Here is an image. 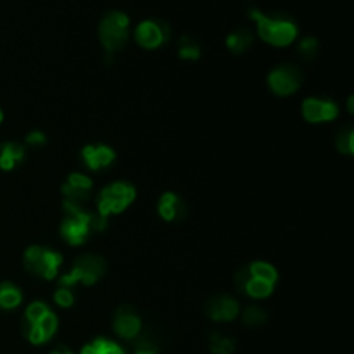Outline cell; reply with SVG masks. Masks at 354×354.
<instances>
[{
    "label": "cell",
    "instance_id": "d6986e66",
    "mask_svg": "<svg viewBox=\"0 0 354 354\" xmlns=\"http://www.w3.org/2000/svg\"><path fill=\"white\" fill-rule=\"evenodd\" d=\"M248 272H249V275L254 277V279L265 280V282L273 283V286H275L277 279H279V273H277V270L273 268L272 265H268V263H263V261L251 263V265L248 266Z\"/></svg>",
    "mask_w": 354,
    "mask_h": 354
},
{
    "label": "cell",
    "instance_id": "52a82bcc",
    "mask_svg": "<svg viewBox=\"0 0 354 354\" xmlns=\"http://www.w3.org/2000/svg\"><path fill=\"white\" fill-rule=\"evenodd\" d=\"M303 75L294 66H279L268 75V86L277 95H292L301 86Z\"/></svg>",
    "mask_w": 354,
    "mask_h": 354
},
{
    "label": "cell",
    "instance_id": "4dcf8cb0",
    "mask_svg": "<svg viewBox=\"0 0 354 354\" xmlns=\"http://www.w3.org/2000/svg\"><path fill=\"white\" fill-rule=\"evenodd\" d=\"M50 354H75V353H73V351H69L68 348H62V346H61V348L54 349V351H52Z\"/></svg>",
    "mask_w": 354,
    "mask_h": 354
},
{
    "label": "cell",
    "instance_id": "30bf717a",
    "mask_svg": "<svg viewBox=\"0 0 354 354\" xmlns=\"http://www.w3.org/2000/svg\"><path fill=\"white\" fill-rule=\"evenodd\" d=\"M204 311L214 322H232L239 317L241 308H239V303L234 297L214 296L207 301Z\"/></svg>",
    "mask_w": 354,
    "mask_h": 354
},
{
    "label": "cell",
    "instance_id": "8fae6325",
    "mask_svg": "<svg viewBox=\"0 0 354 354\" xmlns=\"http://www.w3.org/2000/svg\"><path fill=\"white\" fill-rule=\"evenodd\" d=\"M142 328L140 317L137 315V311L131 306H121L116 311V317H114V330L120 337L123 339H133L137 337L138 332Z\"/></svg>",
    "mask_w": 354,
    "mask_h": 354
},
{
    "label": "cell",
    "instance_id": "603a6c76",
    "mask_svg": "<svg viewBox=\"0 0 354 354\" xmlns=\"http://www.w3.org/2000/svg\"><path fill=\"white\" fill-rule=\"evenodd\" d=\"M266 318H268V315L258 306H248L244 310V315H242V322L248 327H261L266 322Z\"/></svg>",
    "mask_w": 354,
    "mask_h": 354
},
{
    "label": "cell",
    "instance_id": "ffe728a7",
    "mask_svg": "<svg viewBox=\"0 0 354 354\" xmlns=\"http://www.w3.org/2000/svg\"><path fill=\"white\" fill-rule=\"evenodd\" d=\"M82 354H124V351L116 342L99 337L93 342H90V344H86L82 349Z\"/></svg>",
    "mask_w": 354,
    "mask_h": 354
},
{
    "label": "cell",
    "instance_id": "8992f818",
    "mask_svg": "<svg viewBox=\"0 0 354 354\" xmlns=\"http://www.w3.org/2000/svg\"><path fill=\"white\" fill-rule=\"evenodd\" d=\"M61 265L62 256L59 252L48 251V249L40 248V245H31L24 252V268L45 280L54 279Z\"/></svg>",
    "mask_w": 354,
    "mask_h": 354
},
{
    "label": "cell",
    "instance_id": "4316f807",
    "mask_svg": "<svg viewBox=\"0 0 354 354\" xmlns=\"http://www.w3.org/2000/svg\"><path fill=\"white\" fill-rule=\"evenodd\" d=\"M33 325H37V327L40 328L41 334H44L45 339L48 341V339L55 334V330H57V318H55V315L52 313V311H48V313L41 318V320H38L37 324H33Z\"/></svg>",
    "mask_w": 354,
    "mask_h": 354
},
{
    "label": "cell",
    "instance_id": "5b68a950",
    "mask_svg": "<svg viewBox=\"0 0 354 354\" xmlns=\"http://www.w3.org/2000/svg\"><path fill=\"white\" fill-rule=\"evenodd\" d=\"M128 26H130V19H128V16L123 12H118V10H113V12L106 14L104 19L100 21V28H99L100 41H102L104 48H106L109 54L121 50V48L127 45Z\"/></svg>",
    "mask_w": 354,
    "mask_h": 354
},
{
    "label": "cell",
    "instance_id": "1f68e13d",
    "mask_svg": "<svg viewBox=\"0 0 354 354\" xmlns=\"http://www.w3.org/2000/svg\"><path fill=\"white\" fill-rule=\"evenodd\" d=\"M2 120H3V113H2V109H0V123H2Z\"/></svg>",
    "mask_w": 354,
    "mask_h": 354
},
{
    "label": "cell",
    "instance_id": "7c38bea8",
    "mask_svg": "<svg viewBox=\"0 0 354 354\" xmlns=\"http://www.w3.org/2000/svg\"><path fill=\"white\" fill-rule=\"evenodd\" d=\"M339 114L337 106L330 100L306 99L303 102V116L310 123H322V121L335 120Z\"/></svg>",
    "mask_w": 354,
    "mask_h": 354
},
{
    "label": "cell",
    "instance_id": "d4e9b609",
    "mask_svg": "<svg viewBox=\"0 0 354 354\" xmlns=\"http://www.w3.org/2000/svg\"><path fill=\"white\" fill-rule=\"evenodd\" d=\"M337 149L342 154L351 156L354 152V130L351 127H346L337 135Z\"/></svg>",
    "mask_w": 354,
    "mask_h": 354
},
{
    "label": "cell",
    "instance_id": "f1b7e54d",
    "mask_svg": "<svg viewBox=\"0 0 354 354\" xmlns=\"http://www.w3.org/2000/svg\"><path fill=\"white\" fill-rule=\"evenodd\" d=\"M135 354H158V346L151 339H140L135 344Z\"/></svg>",
    "mask_w": 354,
    "mask_h": 354
},
{
    "label": "cell",
    "instance_id": "cb8c5ba5",
    "mask_svg": "<svg viewBox=\"0 0 354 354\" xmlns=\"http://www.w3.org/2000/svg\"><path fill=\"white\" fill-rule=\"evenodd\" d=\"M318 50H320V45H318V40L317 38H304V40H301L299 47H297V52H299L301 57L304 59L306 62H311L315 57L318 55Z\"/></svg>",
    "mask_w": 354,
    "mask_h": 354
},
{
    "label": "cell",
    "instance_id": "83f0119b",
    "mask_svg": "<svg viewBox=\"0 0 354 354\" xmlns=\"http://www.w3.org/2000/svg\"><path fill=\"white\" fill-rule=\"evenodd\" d=\"M54 301L61 308H71L73 303H75V296H73V292L69 289H66V287H61V289L55 290Z\"/></svg>",
    "mask_w": 354,
    "mask_h": 354
},
{
    "label": "cell",
    "instance_id": "6da1fadb",
    "mask_svg": "<svg viewBox=\"0 0 354 354\" xmlns=\"http://www.w3.org/2000/svg\"><path fill=\"white\" fill-rule=\"evenodd\" d=\"M135 196V187L130 183L116 182L111 183L109 187L99 194L97 199V207H99V216H95V230L102 232L106 228V220L109 214L123 213L131 203H133Z\"/></svg>",
    "mask_w": 354,
    "mask_h": 354
},
{
    "label": "cell",
    "instance_id": "2e32d148",
    "mask_svg": "<svg viewBox=\"0 0 354 354\" xmlns=\"http://www.w3.org/2000/svg\"><path fill=\"white\" fill-rule=\"evenodd\" d=\"M23 159V145L16 144V142H3V144H0V169L10 171V169L16 168V165H19Z\"/></svg>",
    "mask_w": 354,
    "mask_h": 354
},
{
    "label": "cell",
    "instance_id": "44dd1931",
    "mask_svg": "<svg viewBox=\"0 0 354 354\" xmlns=\"http://www.w3.org/2000/svg\"><path fill=\"white\" fill-rule=\"evenodd\" d=\"M237 342L235 339L225 337L221 334H211L209 337V349L211 354H234Z\"/></svg>",
    "mask_w": 354,
    "mask_h": 354
},
{
    "label": "cell",
    "instance_id": "f546056e",
    "mask_svg": "<svg viewBox=\"0 0 354 354\" xmlns=\"http://www.w3.org/2000/svg\"><path fill=\"white\" fill-rule=\"evenodd\" d=\"M26 142L30 145H44L45 142H47V137H45L44 133H41V131H30V133H28V137H26Z\"/></svg>",
    "mask_w": 354,
    "mask_h": 354
},
{
    "label": "cell",
    "instance_id": "e0dca14e",
    "mask_svg": "<svg viewBox=\"0 0 354 354\" xmlns=\"http://www.w3.org/2000/svg\"><path fill=\"white\" fill-rule=\"evenodd\" d=\"M21 301H23V294L14 283H0V310H14L19 306Z\"/></svg>",
    "mask_w": 354,
    "mask_h": 354
},
{
    "label": "cell",
    "instance_id": "3957f363",
    "mask_svg": "<svg viewBox=\"0 0 354 354\" xmlns=\"http://www.w3.org/2000/svg\"><path fill=\"white\" fill-rule=\"evenodd\" d=\"M66 216L61 225V235L66 242L71 245H80L88 239L90 228L95 227V216L92 213H86L82 206L66 203L64 201Z\"/></svg>",
    "mask_w": 354,
    "mask_h": 354
},
{
    "label": "cell",
    "instance_id": "7a4b0ae2",
    "mask_svg": "<svg viewBox=\"0 0 354 354\" xmlns=\"http://www.w3.org/2000/svg\"><path fill=\"white\" fill-rule=\"evenodd\" d=\"M249 16L258 24V33L261 40L275 47L290 45L297 37V26L286 17H270L259 12L258 9L249 10Z\"/></svg>",
    "mask_w": 354,
    "mask_h": 354
},
{
    "label": "cell",
    "instance_id": "4fadbf2b",
    "mask_svg": "<svg viewBox=\"0 0 354 354\" xmlns=\"http://www.w3.org/2000/svg\"><path fill=\"white\" fill-rule=\"evenodd\" d=\"M235 283H237L239 290L245 292L248 296L254 297V299H265V297L272 296L273 283L265 282V280H258L254 277L249 275L248 266L242 268L241 272L235 275Z\"/></svg>",
    "mask_w": 354,
    "mask_h": 354
},
{
    "label": "cell",
    "instance_id": "484cf974",
    "mask_svg": "<svg viewBox=\"0 0 354 354\" xmlns=\"http://www.w3.org/2000/svg\"><path fill=\"white\" fill-rule=\"evenodd\" d=\"M48 311L50 310L47 308V304L40 303V301H35V303H31L30 306L26 308V313H24V322H28V324H37L38 320H41V318L48 313Z\"/></svg>",
    "mask_w": 354,
    "mask_h": 354
},
{
    "label": "cell",
    "instance_id": "ac0fdd59",
    "mask_svg": "<svg viewBox=\"0 0 354 354\" xmlns=\"http://www.w3.org/2000/svg\"><path fill=\"white\" fill-rule=\"evenodd\" d=\"M252 41H254V37H252L251 31L242 28V30H237L234 31V33L228 35L227 47L230 48L234 54H242V52H245L249 47H251Z\"/></svg>",
    "mask_w": 354,
    "mask_h": 354
},
{
    "label": "cell",
    "instance_id": "277c9868",
    "mask_svg": "<svg viewBox=\"0 0 354 354\" xmlns=\"http://www.w3.org/2000/svg\"><path fill=\"white\" fill-rule=\"evenodd\" d=\"M104 275H106V261H104V258H100L99 254L86 252V254L76 258L71 272L66 273L61 279V286L66 287V289L78 282H82L83 286H93Z\"/></svg>",
    "mask_w": 354,
    "mask_h": 354
},
{
    "label": "cell",
    "instance_id": "9a60e30c",
    "mask_svg": "<svg viewBox=\"0 0 354 354\" xmlns=\"http://www.w3.org/2000/svg\"><path fill=\"white\" fill-rule=\"evenodd\" d=\"M159 216L165 221H175V220H183L187 213V206L175 192H166L162 194L161 199L158 204Z\"/></svg>",
    "mask_w": 354,
    "mask_h": 354
},
{
    "label": "cell",
    "instance_id": "7402d4cb",
    "mask_svg": "<svg viewBox=\"0 0 354 354\" xmlns=\"http://www.w3.org/2000/svg\"><path fill=\"white\" fill-rule=\"evenodd\" d=\"M178 54L180 57L185 59V61H197L201 57V47L197 41H194L192 38L183 37L178 44Z\"/></svg>",
    "mask_w": 354,
    "mask_h": 354
},
{
    "label": "cell",
    "instance_id": "ba28073f",
    "mask_svg": "<svg viewBox=\"0 0 354 354\" xmlns=\"http://www.w3.org/2000/svg\"><path fill=\"white\" fill-rule=\"evenodd\" d=\"M169 38V28L165 21H142L135 30V40L144 48H158Z\"/></svg>",
    "mask_w": 354,
    "mask_h": 354
},
{
    "label": "cell",
    "instance_id": "5bb4252c",
    "mask_svg": "<svg viewBox=\"0 0 354 354\" xmlns=\"http://www.w3.org/2000/svg\"><path fill=\"white\" fill-rule=\"evenodd\" d=\"M82 158L92 171H99V169L107 168V166L116 159V154H114L113 149L107 147V145L97 144L85 145L82 151Z\"/></svg>",
    "mask_w": 354,
    "mask_h": 354
},
{
    "label": "cell",
    "instance_id": "9c48e42d",
    "mask_svg": "<svg viewBox=\"0 0 354 354\" xmlns=\"http://www.w3.org/2000/svg\"><path fill=\"white\" fill-rule=\"evenodd\" d=\"M93 183L88 176L82 175V173H71L66 180V183L62 185V196L66 197V203L76 204V206H82L83 203L90 199L92 196Z\"/></svg>",
    "mask_w": 354,
    "mask_h": 354
}]
</instances>
